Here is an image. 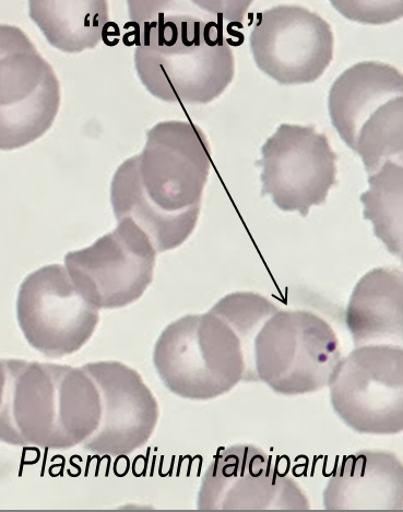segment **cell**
<instances>
[{
	"label": "cell",
	"mask_w": 403,
	"mask_h": 512,
	"mask_svg": "<svg viewBox=\"0 0 403 512\" xmlns=\"http://www.w3.org/2000/svg\"><path fill=\"white\" fill-rule=\"evenodd\" d=\"M211 168L203 130L187 122H162L147 135L144 151L117 169L111 200L117 221L144 231L157 253L184 244L198 222Z\"/></svg>",
	"instance_id": "1"
},
{
	"label": "cell",
	"mask_w": 403,
	"mask_h": 512,
	"mask_svg": "<svg viewBox=\"0 0 403 512\" xmlns=\"http://www.w3.org/2000/svg\"><path fill=\"white\" fill-rule=\"evenodd\" d=\"M0 442L67 450L82 445L101 418L98 388L82 369L52 363L3 360Z\"/></svg>",
	"instance_id": "2"
},
{
	"label": "cell",
	"mask_w": 403,
	"mask_h": 512,
	"mask_svg": "<svg viewBox=\"0 0 403 512\" xmlns=\"http://www.w3.org/2000/svg\"><path fill=\"white\" fill-rule=\"evenodd\" d=\"M222 23L208 15H173L152 23L136 41L142 85L161 101L204 105L228 89L235 57Z\"/></svg>",
	"instance_id": "3"
},
{
	"label": "cell",
	"mask_w": 403,
	"mask_h": 512,
	"mask_svg": "<svg viewBox=\"0 0 403 512\" xmlns=\"http://www.w3.org/2000/svg\"><path fill=\"white\" fill-rule=\"evenodd\" d=\"M153 363L172 394L197 401L228 394L247 372L240 338L210 312L182 317L165 328Z\"/></svg>",
	"instance_id": "4"
},
{
	"label": "cell",
	"mask_w": 403,
	"mask_h": 512,
	"mask_svg": "<svg viewBox=\"0 0 403 512\" xmlns=\"http://www.w3.org/2000/svg\"><path fill=\"white\" fill-rule=\"evenodd\" d=\"M257 380L283 396L313 394L328 386L341 360L336 332L306 311H279L255 337Z\"/></svg>",
	"instance_id": "5"
},
{
	"label": "cell",
	"mask_w": 403,
	"mask_h": 512,
	"mask_svg": "<svg viewBox=\"0 0 403 512\" xmlns=\"http://www.w3.org/2000/svg\"><path fill=\"white\" fill-rule=\"evenodd\" d=\"M402 369V345H364L341 357L328 387L342 422L361 434L402 432Z\"/></svg>",
	"instance_id": "6"
},
{
	"label": "cell",
	"mask_w": 403,
	"mask_h": 512,
	"mask_svg": "<svg viewBox=\"0 0 403 512\" xmlns=\"http://www.w3.org/2000/svg\"><path fill=\"white\" fill-rule=\"evenodd\" d=\"M117 222L112 233L65 257L71 281L98 309L123 308L138 301L156 267L158 253L148 235L132 220Z\"/></svg>",
	"instance_id": "7"
},
{
	"label": "cell",
	"mask_w": 403,
	"mask_h": 512,
	"mask_svg": "<svg viewBox=\"0 0 403 512\" xmlns=\"http://www.w3.org/2000/svg\"><path fill=\"white\" fill-rule=\"evenodd\" d=\"M17 317L31 347L51 359L84 348L100 321L99 309L82 296L62 265L45 266L22 282Z\"/></svg>",
	"instance_id": "8"
},
{
	"label": "cell",
	"mask_w": 403,
	"mask_h": 512,
	"mask_svg": "<svg viewBox=\"0 0 403 512\" xmlns=\"http://www.w3.org/2000/svg\"><path fill=\"white\" fill-rule=\"evenodd\" d=\"M200 511H308L302 488L265 451L235 445L212 460L198 493Z\"/></svg>",
	"instance_id": "9"
},
{
	"label": "cell",
	"mask_w": 403,
	"mask_h": 512,
	"mask_svg": "<svg viewBox=\"0 0 403 512\" xmlns=\"http://www.w3.org/2000/svg\"><path fill=\"white\" fill-rule=\"evenodd\" d=\"M250 46L257 67L283 86L318 80L334 58L329 23L310 9L280 5L258 15Z\"/></svg>",
	"instance_id": "10"
},
{
	"label": "cell",
	"mask_w": 403,
	"mask_h": 512,
	"mask_svg": "<svg viewBox=\"0 0 403 512\" xmlns=\"http://www.w3.org/2000/svg\"><path fill=\"white\" fill-rule=\"evenodd\" d=\"M263 194L283 211L306 217L336 183L337 156L312 126L282 124L262 148Z\"/></svg>",
	"instance_id": "11"
},
{
	"label": "cell",
	"mask_w": 403,
	"mask_h": 512,
	"mask_svg": "<svg viewBox=\"0 0 403 512\" xmlns=\"http://www.w3.org/2000/svg\"><path fill=\"white\" fill-rule=\"evenodd\" d=\"M82 369L96 384L101 401L97 430L82 446L94 455L123 457L149 442L159 420V406L144 379L115 361L94 362Z\"/></svg>",
	"instance_id": "12"
},
{
	"label": "cell",
	"mask_w": 403,
	"mask_h": 512,
	"mask_svg": "<svg viewBox=\"0 0 403 512\" xmlns=\"http://www.w3.org/2000/svg\"><path fill=\"white\" fill-rule=\"evenodd\" d=\"M328 511H402L403 469L393 452L362 450L337 464L324 491Z\"/></svg>",
	"instance_id": "13"
},
{
	"label": "cell",
	"mask_w": 403,
	"mask_h": 512,
	"mask_svg": "<svg viewBox=\"0 0 403 512\" xmlns=\"http://www.w3.org/2000/svg\"><path fill=\"white\" fill-rule=\"evenodd\" d=\"M402 93L403 77L396 67L381 62L355 64L343 71L329 91L331 122L352 148L367 119Z\"/></svg>",
	"instance_id": "14"
},
{
	"label": "cell",
	"mask_w": 403,
	"mask_h": 512,
	"mask_svg": "<svg viewBox=\"0 0 403 512\" xmlns=\"http://www.w3.org/2000/svg\"><path fill=\"white\" fill-rule=\"evenodd\" d=\"M354 347L402 345V272L377 268L354 288L346 312Z\"/></svg>",
	"instance_id": "15"
},
{
	"label": "cell",
	"mask_w": 403,
	"mask_h": 512,
	"mask_svg": "<svg viewBox=\"0 0 403 512\" xmlns=\"http://www.w3.org/2000/svg\"><path fill=\"white\" fill-rule=\"evenodd\" d=\"M58 97L55 71L26 32L0 25V112Z\"/></svg>",
	"instance_id": "16"
},
{
	"label": "cell",
	"mask_w": 403,
	"mask_h": 512,
	"mask_svg": "<svg viewBox=\"0 0 403 512\" xmlns=\"http://www.w3.org/2000/svg\"><path fill=\"white\" fill-rule=\"evenodd\" d=\"M29 16L54 49L80 54L103 41L109 0H28Z\"/></svg>",
	"instance_id": "17"
},
{
	"label": "cell",
	"mask_w": 403,
	"mask_h": 512,
	"mask_svg": "<svg viewBox=\"0 0 403 512\" xmlns=\"http://www.w3.org/2000/svg\"><path fill=\"white\" fill-rule=\"evenodd\" d=\"M370 189L361 196L364 218L389 252L402 257V163L387 161L369 176Z\"/></svg>",
	"instance_id": "18"
},
{
	"label": "cell",
	"mask_w": 403,
	"mask_h": 512,
	"mask_svg": "<svg viewBox=\"0 0 403 512\" xmlns=\"http://www.w3.org/2000/svg\"><path fill=\"white\" fill-rule=\"evenodd\" d=\"M403 100L396 98L379 107L364 123L352 150L361 157L370 175L387 161L402 163Z\"/></svg>",
	"instance_id": "19"
},
{
	"label": "cell",
	"mask_w": 403,
	"mask_h": 512,
	"mask_svg": "<svg viewBox=\"0 0 403 512\" xmlns=\"http://www.w3.org/2000/svg\"><path fill=\"white\" fill-rule=\"evenodd\" d=\"M279 311L267 297L253 292H237L224 296L210 313L227 323L240 338L243 350L253 343L266 321Z\"/></svg>",
	"instance_id": "20"
},
{
	"label": "cell",
	"mask_w": 403,
	"mask_h": 512,
	"mask_svg": "<svg viewBox=\"0 0 403 512\" xmlns=\"http://www.w3.org/2000/svg\"><path fill=\"white\" fill-rule=\"evenodd\" d=\"M135 41L158 20L173 15H206L191 0H126Z\"/></svg>",
	"instance_id": "21"
},
{
	"label": "cell",
	"mask_w": 403,
	"mask_h": 512,
	"mask_svg": "<svg viewBox=\"0 0 403 512\" xmlns=\"http://www.w3.org/2000/svg\"><path fill=\"white\" fill-rule=\"evenodd\" d=\"M346 19L367 26H385L403 16V0H329Z\"/></svg>",
	"instance_id": "22"
},
{
	"label": "cell",
	"mask_w": 403,
	"mask_h": 512,
	"mask_svg": "<svg viewBox=\"0 0 403 512\" xmlns=\"http://www.w3.org/2000/svg\"><path fill=\"white\" fill-rule=\"evenodd\" d=\"M206 15L221 23H241L255 0H191Z\"/></svg>",
	"instance_id": "23"
},
{
	"label": "cell",
	"mask_w": 403,
	"mask_h": 512,
	"mask_svg": "<svg viewBox=\"0 0 403 512\" xmlns=\"http://www.w3.org/2000/svg\"><path fill=\"white\" fill-rule=\"evenodd\" d=\"M5 378H6V372H5L4 362H3V360H0V399H2V395H3Z\"/></svg>",
	"instance_id": "24"
}]
</instances>
